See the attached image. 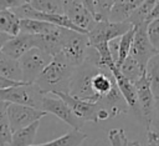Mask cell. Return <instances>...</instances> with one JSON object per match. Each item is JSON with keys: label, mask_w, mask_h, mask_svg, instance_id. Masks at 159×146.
I'll use <instances>...</instances> for the list:
<instances>
[{"label": "cell", "mask_w": 159, "mask_h": 146, "mask_svg": "<svg viewBox=\"0 0 159 146\" xmlns=\"http://www.w3.org/2000/svg\"><path fill=\"white\" fill-rule=\"evenodd\" d=\"M72 66L67 65L62 59L55 56L52 61L36 79L34 85L43 94H70V84L73 74Z\"/></svg>", "instance_id": "cell-1"}, {"label": "cell", "mask_w": 159, "mask_h": 146, "mask_svg": "<svg viewBox=\"0 0 159 146\" xmlns=\"http://www.w3.org/2000/svg\"><path fill=\"white\" fill-rule=\"evenodd\" d=\"M0 32L11 37L20 32V19L12 10L0 11Z\"/></svg>", "instance_id": "cell-21"}, {"label": "cell", "mask_w": 159, "mask_h": 146, "mask_svg": "<svg viewBox=\"0 0 159 146\" xmlns=\"http://www.w3.org/2000/svg\"><path fill=\"white\" fill-rule=\"evenodd\" d=\"M147 36L153 49L159 54V20L150 21L147 25Z\"/></svg>", "instance_id": "cell-28"}, {"label": "cell", "mask_w": 159, "mask_h": 146, "mask_svg": "<svg viewBox=\"0 0 159 146\" xmlns=\"http://www.w3.org/2000/svg\"><path fill=\"white\" fill-rule=\"evenodd\" d=\"M99 71H104V70H101L97 65H94L87 60L82 65L75 67L72 79H71V84H70V94L68 95H71L75 99L82 100V101H87V102H92V104L98 102L101 100V97L94 94V91L92 90L91 82H92V77L96 74H98Z\"/></svg>", "instance_id": "cell-2"}, {"label": "cell", "mask_w": 159, "mask_h": 146, "mask_svg": "<svg viewBox=\"0 0 159 146\" xmlns=\"http://www.w3.org/2000/svg\"><path fill=\"white\" fill-rule=\"evenodd\" d=\"M147 146H159V129L150 127L147 130Z\"/></svg>", "instance_id": "cell-30"}, {"label": "cell", "mask_w": 159, "mask_h": 146, "mask_svg": "<svg viewBox=\"0 0 159 146\" xmlns=\"http://www.w3.org/2000/svg\"><path fill=\"white\" fill-rule=\"evenodd\" d=\"M39 126H40V121H36L25 129L12 132L10 144L7 146H32Z\"/></svg>", "instance_id": "cell-18"}, {"label": "cell", "mask_w": 159, "mask_h": 146, "mask_svg": "<svg viewBox=\"0 0 159 146\" xmlns=\"http://www.w3.org/2000/svg\"><path fill=\"white\" fill-rule=\"evenodd\" d=\"M52 56L47 52L32 47L27 52H25L19 59V65L22 74V82L25 84H34L40 74L45 70V67L52 61Z\"/></svg>", "instance_id": "cell-5"}, {"label": "cell", "mask_w": 159, "mask_h": 146, "mask_svg": "<svg viewBox=\"0 0 159 146\" xmlns=\"http://www.w3.org/2000/svg\"><path fill=\"white\" fill-rule=\"evenodd\" d=\"M41 110L46 114H52L56 117H58L60 120H62L63 122H66L67 125H70L73 130H81L84 125V121H82L81 119H78L72 110L67 106L66 102H63L60 97L57 96H50V95H45L42 99V104H41Z\"/></svg>", "instance_id": "cell-8"}, {"label": "cell", "mask_w": 159, "mask_h": 146, "mask_svg": "<svg viewBox=\"0 0 159 146\" xmlns=\"http://www.w3.org/2000/svg\"><path fill=\"white\" fill-rule=\"evenodd\" d=\"M155 54L158 52L153 49L147 36V24L134 27V36H133L129 56H132L142 67L145 69L147 62Z\"/></svg>", "instance_id": "cell-9"}, {"label": "cell", "mask_w": 159, "mask_h": 146, "mask_svg": "<svg viewBox=\"0 0 159 146\" xmlns=\"http://www.w3.org/2000/svg\"><path fill=\"white\" fill-rule=\"evenodd\" d=\"M11 39V36H9V35H6V34H2V32H0V51L2 50V47H4V45L9 41Z\"/></svg>", "instance_id": "cell-34"}, {"label": "cell", "mask_w": 159, "mask_h": 146, "mask_svg": "<svg viewBox=\"0 0 159 146\" xmlns=\"http://www.w3.org/2000/svg\"><path fill=\"white\" fill-rule=\"evenodd\" d=\"M92 90L101 99L106 96L114 84V79L108 71H99L92 77Z\"/></svg>", "instance_id": "cell-23"}, {"label": "cell", "mask_w": 159, "mask_h": 146, "mask_svg": "<svg viewBox=\"0 0 159 146\" xmlns=\"http://www.w3.org/2000/svg\"><path fill=\"white\" fill-rule=\"evenodd\" d=\"M32 47H35V36L19 32L4 45L1 52L10 56L11 59L19 60L25 52H27Z\"/></svg>", "instance_id": "cell-13"}, {"label": "cell", "mask_w": 159, "mask_h": 146, "mask_svg": "<svg viewBox=\"0 0 159 146\" xmlns=\"http://www.w3.org/2000/svg\"><path fill=\"white\" fill-rule=\"evenodd\" d=\"M89 44L87 35L80 34L68 29H62L61 32V49L57 55L67 65L77 67L86 61Z\"/></svg>", "instance_id": "cell-3"}, {"label": "cell", "mask_w": 159, "mask_h": 146, "mask_svg": "<svg viewBox=\"0 0 159 146\" xmlns=\"http://www.w3.org/2000/svg\"><path fill=\"white\" fill-rule=\"evenodd\" d=\"M6 115H7L11 132H15L17 130H21L32 125L36 121H40L47 114L43 112L42 110H37L34 107L16 105V104H7Z\"/></svg>", "instance_id": "cell-7"}, {"label": "cell", "mask_w": 159, "mask_h": 146, "mask_svg": "<svg viewBox=\"0 0 159 146\" xmlns=\"http://www.w3.org/2000/svg\"><path fill=\"white\" fill-rule=\"evenodd\" d=\"M119 72L132 84H135L139 79H142L145 74V69L142 67L132 56H128L118 67Z\"/></svg>", "instance_id": "cell-20"}, {"label": "cell", "mask_w": 159, "mask_h": 146, "mask_svg": "<svg viewBox=\"0 0 159 146\" xmlns=\"http://www.w3.org/2000/svg\"><path fill=\"white\" fill-rule=\"evenodd\" d=\"M96 22L108 21L114 0H82Z\"/></svg>", "instance_id": "cell-15"}, {"label": "cell", "mask_w": 159, "mask_h": 146, "mask_svg": "<svg viewBox=\"0 0 159 146\" xmlns=\"http://www.w3.org/2000/svg\"><path fill=\"white\" fill-rule=\"evenodd\" d=\"M53 96L60 97L63 102L67 104V106L72 110V112L81 119L82 121H92V122H98L97 121V114L101 109L99 104H92V102H87V101H82L78 99L72 97L68 94H53Z\"/></svg>", "instance_id": "cell-12"}, {"label": "cell", "mask_w": 159, "mask_h": 146, "mask_svg": "<svg viewBox=\"0 0 159 146\" xmlns=\"http://www.w3.org/2000/svg\"><path fill=\"white\" fill-rule=\"evenodd\" d=\"M30 6L43 14L63 15V1L60 0H30Z\"/></svg>", "instance_id": "cell-25"}, {"label": "cell", "mask_w": 159, "mask_h": 146, "mask_svg": "<svg viewBox=\"0 0 159 146\" xmlns=\"http://www.w3.org/2000/svg\"><path fill=\"white\" fill-rule=\"evenodd\" d=\"M0 76L15 82H22V74L19 65V60L11 59L10 56L5 55L1 51H0Z\"/></svg>", "instance_id": "cell-16"}, {"label": "cell", "mask_w": 159, "mask_h": 146, "mask_svg": "<svg viewBox=\"0 0 159 146\" xmlns=\"http://www.w3.org/2000/svg\"><path fill=\"white\" fill-rule=\"evenodd\" d=\"M25 0H0V11L4 10H14L22 5Z\"/></svg>", "instance_id": "cell-31"}, {"label": "cell", "mask_w": 159, "mask_h": 146, "mask_svg": "<svg viewBox=\"0 0 159 146\" xmlns=\"http://www.w3.org/2000/svg\"><path fill=\"white\" fill-rule=\"evenodd\" d=\"M58 26L34 19H20V32L27 35H46L53 32Z\"/></svg>", "instance_id": "cell-17"}, {"label": "cell", "mask_w": 159, "mask_h": 146, "mask_svg": "<svg viewBox=\"0 0 159 146\" xmlns=\"http://www.w3.org/2000/svg\"><path fill=\"white\" fill-rule=\"evenodd\" d=\"M142 0H114L109 19L111 22H124L128 20L130 14L140 5Z\"/></svg>", "instance_id": "cell-14"}, {"label": "cell", "mask_w": 159, "mask_h": 146, "mask_svg": "<svg viewBox=\"0 0 159 146\" xmlns=\"http://www.w3.org/2000/svg\"><path fill=\"white\" fill-rule=\"evenodd\" d=\"M133 36H134V27H132L129 31H127L118 39V57H117V62H116L117 67L129 56Z\"/></svg>", "instance_id": "cell-26"}, {"label": "cell", "mask_w": 159, "mask_h": 146, "mask_svg": "<svg viewBox=\"0 0 159 146\" xmlns=\"http://www.w3.org/2000/svg\"><path fill=\"white\" fill-rule=\"evenodd\" d=\"M128 146H142L138 141H128Z\"/></svg>", "instance_id": "cell-35"}, {"label": "cell", "mask_w": 159, "mask_h": 146, "mask_svg": "<svg viewBox=\"0 0 159 146\" xmlns=\"http://www.w3.org/2000/svg\"><path fill=\"white\" fill-rule=\"evenodd\" d=\"M43 94L34 84H20L4 90H0V101L6 104L24 105L41 110Z\"/></svg>", "instance_id": "cell-4"}, {"label": "cell", "mask_w": 159, "mask_h": 146, "mask_svg": "<svg viewBox=\"0 0 159 146\" xmlns=\"http://www.w3.org/2000/svg\"><path fill=\"white\" fill-rule=\"evenodd\" d=\"M137 91V101L139 109V119L144 122L147 130L152 127L153 121V109H154V96L152 94L149 82L145 77V74L134 84Z\"/></svg>", "instance_id": "cell-11"}, {"label": "cell", "mask_w": 159, "mask_h": 146, "mask_svg": "<svg viewBox=\"0 0 159 146\" xmlns=\"http://www.w3.org/2000/svg\"><path fill=\"white\" fill-rule=\"evenodd\" d=\"M86 139H87V135L81 130H72L55 140L39 144V145L34 144L32 146H80Z\"/></svg>", "instance_id": "cell-19"}, {"label": "cell", "mask_w": 159, "mask_h": 146, "mask_svg": "<svg viewBox=\"0 0 159 146\" xmlns=\"http://www.w3.org/2000/svg\"><path fill=\"white\" fill-rule=\"evenodd\" d=\"M154 20H159V0H155L149 15H148V19H147V22L149 24L150 21H154Z\"/></svg>", "instance_id": "cell-32"}, {"label": "cell", "mask_w": 159, "mask_h": 146, "mask_svg": "<svg viewBox=\"0 0 159 146\" xmlns=\"http://www.w3.org/2000/svg\"><path fill=\"white\" fill-rule=\"evenodd\" d=\"M154 2H155V0H142L140 5L138 7H135V10L130 14L127 22H129L133 27H137V26H140L144 24L148 25L147 19H148V15H149Z\"/></svg>", "instance_id": "cell-24"}, {"label": "cell", "mask_w": 159, "mask_h": 146, "mask_svg": "<svg viewBox=\"0 0 159 146\" xmlns=\"http://www.w3.org/2000/svg\"><path fill=\"white\" fill-rule=\"evenodd\" d=\"M145 77L149 82L154 100L159 97V54H155L145 65Z\"/></svg>", "instance_id": "cell-22"}, {"label": "cell", "mask_w": 159, "mask_h": 146, "mask_svg": "<svg viewBox=\"0 0 159 146\" xmlns=\"http://www.w3.org/2000/svg\"><path fill=\"white\" fill-rule=\"evenodd\" d=\"M63 15L82 32H87L94 26L96 21L88 12L83 1L78 0H65L63 1Z\"/></svg>", "instance_id": "cell-10"}, {"label": "cell", "mask_w": 159, "mask_h": 146, "mask_svg": "<svg viewBox=\"0 0 159 146\" xmlns=\"http://www.w3.org/2000/svg\"><path fill=\"white\" fill-rule=\"evenodd\" d=\"M133 26L124 22H111V21H98L87 32V39L89 45H96L101 42H109L114 39L120 37L123 34L129 31Z\"/></svg>", "instance_id": "cell-6"}, {"label": "cell", "mask_w": 159, "mask_h": 146, "mask_svg": "<svg viewBox=\"0 0 159 146\" xmlns=\"http://www.w3.org/2000/svg\"><path fill=\"white\" fill-rule=\"evenodd\" d=\"M159 129V97L154 100V109H153V121H152V127Z\"/></svg>", "instance_id": "cell-33"}, {"label": "cell", "mask_w": 159, "mask_h": 146, "mask_svg": "<svg viewBox=\"0 0 159 146\" xmlns=\"http://www.w3.org/2000/svg\"><path fill=\"white\" fill-rule=\"evenodd\" d=\"M111 146H128V139L123 129H112L108 131Z\"/></svg>", "instance_id": "cell-29"}, {"label": "cell", "mask_w": 159, "mask_h": 146, "mask_svg": "<svg viewBox=\"0 0 159 146\" xmlns=\"http://www.w3.org/2000/svg\"><path fill=\"white\" fill-rule=\"evenodd\" d=\"M6 107H7V104L0 101V145L1 146L9 145L12 135L10 124L7 120V115H6Z\"/></svg>", "instance_id": "cell-27"}]
</instances>
